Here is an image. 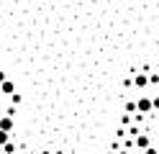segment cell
Returning a JSON list of instances; mask_svg holds the SVG:
<instances>
[{
	"instance_id": "cell-1",
	"label": "cell",
	"mask_w": 159,
	"mask_h": 154,
	"mask_svg": "<svg viewBox=\"0 0 159 154\" xmlns=\"http://www.w3.org/2000/svg\"><path fill=\"white\" fill-rule=\"evenodd\" d=\"M136 110H139V116L154 113V98H149V95H139V98H136Z\"/></svg>"
},
{
	"instance_id": "cell-2",
	"label": "cell",
	"mask_w": 159,
	"mask_h": 154,
	"mask_svg": "<svg viewBox=\"0 0 159 154\" xmlns=\"http://www.w3.org/2000/svg\"><path fill=\"white\" fill-rule=\"evenodd\" d=\"M131 85L139 87V90H146V87H149V75H146V72H136V69H134V75H131Z\"/></svg>"
},
{
	"instance_id": "cell-3",
	"label": "cell",
	"mask_w": 159,
	"mask_h": 154,
	"mask_svg": "<svg viewBox=\"0 0 159 154\" xmlns=\"http://www.w3.org/2000/svg\"><path fill=\"white\" fill-rule=\"evenodd\" d=\"M134 147L141 149V152H146L149 147H152V136H149V133H139V136L134 139Z\"/></svg>"
},
{
	"instance_id": "cell-4",
	"label": "cell",
	"mask_w": 159,
	"mask_h": 154,
	"mask_svg": "<svg viewBox=\"0 0 159 154\" xmlns=\"http://www.w3.org/2000/svg\"><path fill=\"white\" fill-rule=\"evenodd\" d=\"M0 131H8V133L13 131V116H8V113L0 116Z\"/></svg>"
},
{
	"instance_id": "cell-5",
	"label": "cell",
	"mask_w": 159,
	"mask_h": 154,
	"mask_svg": "<svg viewBox=\"0 0 159 154\" xmlns=\"http://www.w3.org/2000/svg\"><path fill=\"white\" fill-rule=\"evenodd\" d=\"M0 92H3V95H8V98H11V95H13V92H16V85H13V82H11V80H5V82H3V85H0Z\"/></svg>"
},
{
	"instance_id": "cell-6",
	"label": "cell",
	"mask_w": 159,
	"mask_h": 154,
	"mask_svg": "<svg viewBox=\"0 0 159 154\" xmlns=\"http://www.w3.org/2000/svg\"><path fill=\"white\" fill-rule=\"evenodd\" d=\"M0 152H3V154H18V147H16L13 141H8V144H5V147L0 149Z\"/></svg>"
},
{
	"instance_id": "cell-7",
	"label": "cell",
	"mask_w": 159,
	"mask_h": 154,
	"mask_svg": "<svg viewBox=\"0 0 159 154\" xmlns=\"http://www.w3.org/2000/svg\"><path fill=\"white\" fill-rule=\"evenodd\" d=\"M149 85L159 87V72H149Z\"/></svg>"
},
{
	"instance_id": "cell-8",
	"label": "cell",
	"mask_w": 159,
	"mask_h": 154,
	"mask_svg": "<svg viewBox=\"0 0 159 154\" xmlns=\"http://www.w3.org/2000/svg\"><path fill=\"white\" fill-rule=\"evenodd\" d=\"M21 92H13V95H11V103H13V105H21Z\"/></svg>"
},
{
	"instance_id": "cell-9",
	"label": "cell",
	"mask_w": 159,
	"mask_h": 154,
	"mask_svg": "<svg viewBox=\"0 0 159 154\" xmlns=\"http://www.w3.org/2000/svg\"><path fill=\"white\" fill-rule=\"evenodd\" d=\"M154 110H159V95H154Z\"/></svg>"
},
{
	"instance_id": "cell-10",
	"label": "cell",
	"mask_w": 159,
	"mask_h": 154,
	"mask_svg": "<svg viewBox=\"0 0 159 154\" xmlns=\"http://www.w3.org/2000/svg\"><path fill=\"white\" fill-rule=\"evenodd\" d=\"M116 154H131V152H128V147H126V149H121V152H116Z\"/></svg>"
},
{
	"instance_id": "cell-11",
	"label": "cell",
	"mask_w": 159,
	"mask_h": 154,
	"mask_svg": "<svg viewBox=\"0 0 159 154\" xmlns=\"http://www.w3.org/2000/svg\"><path fill=\"white\" fill-rule=\"evenodd\" d=\"M3 82H5V72H0V85H3Z\"/></svg>"
},
{
	"instance_id": "cell-12",
	"label": "cell",
	"mask_w": 159,
	"mask_h": 154,
	"mask_svg": "<svg viewBox=\"0 0 159 154\" xmlns=\"http://www.w3.org/2000/svg\"><path fill=\"white\" fill-rule=\"evenodd\" d=\"M39 154H52V152H39Z\"/></svg>"
},
{
	"instance_id": "cell-13",
	"label": "cell",
	"mask_w": 159,
	"mask_h": 154,
	"mask_svg": "<svg viewBox=\"0 0 159 154\" xmlns=\"http://www.w3.org/2000/svg\"><path fill=\"white\" fill-rule=\"evenodd\" d=\"M105 154H116V152H113V149H111V152H105Z\"/></svg>"
},
{
	"instance_id": "cell-14",
	"label": "cell",
	"mask_w": 159,
	"mask_h": 154,
	"mask_svg": "<svg viewBox=\"0 0 159 154\" xmlns=\"http://www.w3.org/2000/svg\"><path fill=\"white\" fill-rule=\"evenodd\" d=\"M26 154H36V152H26Z\"/></svg>"
},
{
	"instance_id": "cell-15",
	"label": "cell",
	"mask_w": 159,
	"mask_h": 154,
	"mask_svg": "<svg viewBox=\"0 0 159 154\" xmlns=\"http://www.w3.org/2000/svg\"><path fill=\"white\" fill-rule=\"evenodd\" d=\"M157 95H159V87H157Z\"/></svg>"
}]
</instances>
